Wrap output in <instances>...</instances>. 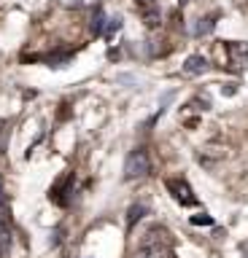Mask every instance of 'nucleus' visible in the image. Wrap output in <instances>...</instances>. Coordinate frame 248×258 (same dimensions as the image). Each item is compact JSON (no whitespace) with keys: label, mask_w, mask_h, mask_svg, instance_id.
Instances as JSON below:
<instances>
[{"label":"nucleus","mask_w":248,"mask_h":258,"mask_svg":"<svg viewBox=\"0 0 248 258\" xmlns=\"http://www.w3.org/2000/svg\"><path fill=\"white\" fill-rule=\"evenodd\" d=\"M135 258H173V242H170V234L165 229H151L143 239V245L138 247Z\"/></svg>","instance_id":"f257e3e1"},{"label":"nucleus","mask_w":248,"mask_h":258,"mask_svg":"<svg viewBox=\"0 0 248 258\" xmlns=\"http://www.w3.org/2000/svg\"><path fill=\"white\" fill-rule=\"evenodd\" d=\"M151 172V156L146 148H135L127 153V161H124V177L127 180H135V177H143Z\"/></svg>","instance_id":"f03ea898"},{"label":"nucleus","mask_w":248,"mask_h":258,"mask_svg":"<svg viewBox=\"0 0 248 258\" xmlns=\"http://www.w3.org/2000/svg\"><path fill=\"white\" fill-rule=\"evenodd\" d=\"M221 48H224V54H227V68L229 70H235V73L248 70V43L245 40H235V43L221 40Z\"/></svg>","instance_id":"7ed1b4c3"},{"label":"nucleus","mask_w":248,"mask_h":258,"mask_svg":"<svg viewBox=\"0 0 248 258\" xmlns=\"http://www.w3.org/2000/svg\"><path fill=\"white\" fill-rule=\"evenodd\" d=\"M167 191L175 197V202L183 207H189V205H197V197H194V191H191V185L186 180H181V177H173V180H167Z\"/></svg>","instance_id":"20e7f679"},{"label":"nucleus","mask_w":248,"mask_h":258,"mask_svg":"<svg viewBox=\"0 0 248 258\" xmlns=\"http://www.w3.org/2000/svg\"><path fill=\"white\" fill-rule=\"evenodd\" d=\"M208 59L203 54H191V56H186V62H183V73L186 76H203V73H208Z\"/></svg>","instance_id":"39448f33"},{"label":"nucleus","mask_w":248,"mask_h":258,"mask_svg":"<svg viewBox=\"0 0 248 258\" xmlns=\"http://www.w3.org/2000/svg\"><path fill=\"white\" fill-rule=\"evenodd\" d=\"M11 245H14V234H11V226L0 218V258H6L11 253Z\"/></svg>","instance_id":"423d86ee"},{"label":"nucleus","mask_w":248,"mask_h":258,"mask_svg":"<svg viewBox=\"0 0 248 258\" xmlns=\"http://www.w3.org/2000/svg\"><path fill=\"white\" fill-rule=\"evenodd\" d=\"M216 22H219V14H205L203 19H197V24L191 27V32H194L197 38H203V35H208V32L216 27Z\"/></svg>","instance_id":"0eeeda50"},{"label":"nucleus","mask_w":248,"mask_h":258,"mask_svg":"<svg viewBox=\"0 0 248 258\" xmlns=\"http://www.w3.org/2000/svg\"><path fill=\"white\" fill-rule=\"evenodd\" d=\"M119 27H122V19H119V16H111V19H103V24H100V32H97V35H100V38H106V40H111V38H114V32H119Z\"/></svg>","instance_id":"6e6552de"},{"label":"nucleus","mask_w":248,"mask_h":258,"mask_svg":"<svg viewBox=\"0 0 248 258\" xmlns=\"http://www.w3.org/2000/svg\"><path fill=\"white\" fill-rule=\"evenodd\" d=\"M146 213H148L146 205H132L130 210H127V229H132V226L138 223V221H140V218L146 215Z\"/></svg>","instance_id":"1a4fd4ad"},{"label":"nucleus","mask_w":248,"mask_h":258,"mask_svg":"<svg viewBox=\"0 0 248 258\" xmlns=\"http://www.w3.org/2000/svg\"><path fill=\"white\" fill-rule=\"evenodd\" d=\"M143 24H146V27H159V11L157 8H146V11H143Z\"/></svg>","instance_id":"9d476101"},{"label":"nucleus","mask_w":248,"mask_h":258,"mask_svg":"<svg viewBox=\"0 0 248 258\" xmlns=\"http://www.w3.org/2000/svg\"><path fill=\"white\" fill-rule=\"evenodd\" d=\"M191 223H197V226H208V223H213V218H208V215H194V218H191Z\"/></svg>","instance_id":"9b49d317"},{"label":"nucleus","mask_w":248,"mask_h":258,"mask_svg":"<svg viewBox=\"0 0 248 258\" xmlns=\"http://www.w3.org/2000/svg\"><path fill=\"white\" fill-rule=\"evenodd\" d=\"M60 3H62V6H68V8H81L86 0H60Z\"/></svg>","instance_id":"f8f14e48"},{"label":"nucleus","mask_w":248,"mask_h":258,"mask_svg":"<svg viewBox=\"0 0 248 258\" xmlns=\"http://www.w3.org/2000/svg\"><path fill=\"white\" fill-rule=\"evenodd\" d=\"M135 3H138L143 11H146V8H157V0H135Z\"/></svg>","instance_id":"ddd939ff"},{"label":"nucleus","mask_w":248,"mask_h":258,"mask_svg":"<svg viewBox=\"0 0 248 258\" xmlns=\"http://www.w3.org/2000/svg\"><path fill=\"white\" fill-rule=\"evenodd\" d=\"M0 202H3V177H0Z\"/></svg>","instance_id":"4468645a"},{"label":"nucleus","mask_w":248,"mask_h":258,"mask_svg":"<svg viewBox=\"0 0 248 258\" xmlns=\"http://www.w3.org/2000/svg\"><path fill=\"white\" fill-rule=\"evenodd\" d=\"M178 3H181V6H186V3H189V0H178Z\"/></svg>","instance_id":"2eb2a0df"},{"label":"nucleus","mask_w":248,"mask_h":258,"mask_svg":"<svg viewBox=\"0 0 248 258\" xmlns=\"http://www.w3.org/2000/svg\"><path fill=\"white\" fill-rule=\"evenodd\" d=\"M0 148H3V145H0Z\"/></svg>","instance_id":"dca6fc26"}]
</instances>
